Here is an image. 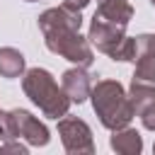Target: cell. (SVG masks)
Wrapping results in <instances>:
<instances>
[{"label": "cell", "mask_w": 155, "mask_h": 155, "mask_svg": "<svg viewBox=\"0 0 155 155\" xmlns=\"http://www.w3.org/2000/svg\"><path fill=\"white\" fill-rule=\"evenodd\" d=\"M58 136L61 143L65 148V153L70 155H92L94 153V138H92V128L87 126V121L78 119V116H61L58 119Z\"/></svg>", "instance_id": "obj_5"}, {"label": "cell", "mask_w": 155, "mask_h": 155, "mask_svg": "<svg viewBox=\"0 0 155 155\" xmlns=\"http://www.w3.org/2000/svg\"><path fill=\"white\" fill-rule=\"evenodd\" d=\"M24 2H36V0H24Z\"/></svg>", "instance_id": "obj_17"}, {"label": "cell", "mask_w": 155, "mask_h": 155, "mask_svg": "<svg viewBox=\"0 0 155 155\" xmlns=\"http://www.w3.org/2000/svg\"><path fill=\"white\" fill-rule=\"evenodd\" d=\"M97 15L121 27H128V22L133 19V5L128 0H97Z\"/></svg>", "instance_id": "obj_9"}, {"label": "cell", "mask_w": 155, "mask_h": 155, "mask_svg": "<svg viewBox=\"0 0 155 155\" xmlns=\"http://www.w3.org/2000/svg\"><path fill=\"white\" fill-rule=\"evenodd\" d=\"M15 140H24L27 145L44 148L51 140V131L27 109L0 111V150Z\"/></svg>", "instance_id": "obj_4"}, {"label": "cell", "mask_w": 155, "mask_h": 155, "mask_svg": "<svg viewBox=\"0 0 155 155\" xmlns=\"http://www.w3.org/2000/svg\"><path fill=\"white\" fill-rule=\"evenodd\" d=\"M124 36H126V27H121V24H116V22H109V19H104V17H99V15L94 12V17H92V22H90L87 41H90L97 51H102L104 56H109Z\"/></svg>", "instance_id": "obj_6"}, {"label": "cell", "mask_w": 155, "mask_h": 155, "mask_svg": "<svg viewBox=\"0 0 155 155\" xmlns=\"http://www.w3.org/2000/svg\"><path fill=\"white\" fill-rule=\"evenodd\" d=\"M90 99H92V109L99 119V124L109 131L124 128L131 124L133 107L128 102V94L124 90V85L119 80H97V85L90 90Z\"/></svg>", "instance_id": "obj_3"}, {"label": "cell", "mask_w": 155, "mask_h": 155, "mask_svg": "<svg viewBox=\"0 0 155 155\" xmlns=\"http://www.w3.org/2000/svg\"><path fill=\"white\" fill-rule=\"evenodd\" d=\"M136 56H138L136 36H124V39L116 44V48L109 53V58H111V61H119V63H133Z\"/></svg>", "instance_id": "obj_13"}, {"label": "cell", "mask_w": 155, "mask_h": 155, "mask_svg": "<svg viewBox=\"0 0 155 155\" xmlns=\"http://www.w3.org/2000/svg\"><path fill=\"white\" fill-rule=\"evenodd\" d=\"M61 87L65 90V94L70 97V102L82 104V102H87V99H90L92 75H90V73H87V68H82V65L68 68V70L61 75Z\"/></svg>", "instance_id": "obj_7"}, {"label": "cell", "mask_w": 155, "mask_h": 155, "mask_svg": "<svg viewBox=\"0 0 155 155\" xmlns=\"http://www.w3.org/2000/svg\"><path fill=\"white\" fill-rule=\"evenodd\" d=\"M153 153H155V143H153Z\"/></svg>", "instance_id": "obj_18"}, {"label": "cell", "mask_w": 155, "mask_h": 155, "mask_svg": "<svg viewBox=\"0 0 155 155\" xmlns=\"http://www.w3.org/2000/svg\"><path fill=\"white\" fill-rule=\"evenodd\" d=\"M22 90L31 99V104L39 107V111L48 119H61L70 109V97L65 90L56 82V78L46 68H29L22 73Z\"/></svg>", "instance_id": "obj_2"}, {"label": "cell", "mask_w": 155, "mask_h": 155, "mask_svg": "<svg viewBox=\"0 0 155 155\" xmlns=\"http://www.w3.org/2000/svg\"><path fill=\"white\" fill-rule=\"evenodd\" d=\"M0 153H2V150H0Z\"/></svg>", "instance_id": "obj_20"}, {"label": "cell", "mask_w": 155, "mask_h": 155, "mask_svg": "<svg viewBox=\"0 0 155 155\" xmlns=\"http://www.w3.org/2000/svg\"><path fill=\"white\" fill-rule=\"evenodd\" d=\"M24 68H27V61H24L22 51H17L12 46H2L0 48V78H7V80L22 78Z\"/></svg>", "instance_id": "obj_10"}, {"label": "cell", "mask_w": 155, "mask_h": 155, "mask_svg": "<svg viewBox=\"0 0 155 155\" xmlns=\"http://www.w3.org/2000/svg\"><path fill=\"white\" fill-rule=\"evenodd\" d=\"M140 124H143V128H148V131H155V102L153 104H148L140 114Z\"/></svg>", "instance_id": "obj_15"}, {"label": "cell", "mask_w": 155, "mask_h": 155, "mask_svg": "<svg viewBox=\"0 0 155 155\" xmlns=\"http://www.w3.org/2000/svg\"><path fill=\"white\" fill-rule=\"evenodd\" d=\"M109 145L114 153H121V155H138L143 150V138L136 128L131 126H124V128H116L111 131V138H109Z\"/></svg>", "instance_id": "obj_8"}, {"label": "cell", "mask_w": 155, "mask_h": 155, "mask_svg": "<svg viewBox=\"0 0 155 155\" xmlns=\"http://www.w3.org/2000/svg\"><path fill=\"white\" fill-rule=\"evenodd\" d=\"M36 22L44 34V44L51 53L82 68H90L94 63L92 44L87 41V36L80 34V27H82L80 10H73L68 5L48 7L39 15Z\"/></svg>", "instance_id": "obj_1"}, {"label": "cell", "mask_w": 155, "mask_h": 155, "mask_svg": "<svg viewBox=\"0 0 155 155\" xmlns=\"http://www.w3.org/2000/svg\"><path fill=\"white\" fill-rule=\"evenodd\" d=\"M133 63H136V70H133L131 82L155 87V56H150V53H140Z\"/></svg>", "instance_id": "obj_11"}, {"label": "cell", "mask_w": 155, "mask_h": 155, "mask_svg": "<svg viewBox=\"0 0 155 155\" xmlns=\"http://www.w3.org/2000/svg\"><path fill=\"white\" fill-rule=\"evenodd\" d=\"M150 2H153V5H155V0H150Z\"/></svg>", "instance_id": "obj_19"}, {"label": "cell", "mask_w": 155, "mask_h": 155, "mask_svg": "<svg viewBox=\"0 0 155 155\" xmlns=\"http://www.w3.org/2000/svg\"><path fill=\"white\" fill-rule=\"evenodd\" d=\"M126 94H128V102H131L136 116H138L148 104L155 102V87H148V85H136V82H131V87H128Z\"/></svg>", "instance_id": "obj_12"}, {"label": "cell", "mask_w": 155, "mask_h": 155, "mask_svg": "<svg viewBox=\"0 0 155 155\" xmlns=\"http://www.w3.org/2000/svg\"><path fill=\"white\" fill-rule=\"evenodd\" d=\"M136 48H138V56H140V53L155 56V34H138V36H136ZM138 56H136V58H138Z\"/></svg>", "instance_id": "obj_14"}, {"label": "cell", "mask_w": 155, "mask_h": 155, "mask_svg": "<svg viewBox=\"0 0 155 155\" xmlns=\"http://www.w3.org/2000/svg\"><path fill=\"white\" fill-rule=\"evenodd\" d=\"M90 2H92V0H63V5H68V7H73V10H85Z\"/></svg>", "instance_id": "obj_16"}]
</instances>
